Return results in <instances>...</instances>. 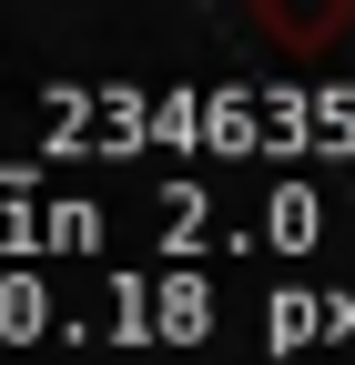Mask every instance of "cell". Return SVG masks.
<instances>
[{"instance_id":"cell-1","label":"cell","mask_w":355,"mask_h":365,"mask_svg":"<svg viewBox=\"0 0 355 365\" xmlns=\"http://www.w3.org/2000/svg\"><path fill=\"white\" fill-rule=\"evenodd\" d=\"M264 31H274V41H294V51H315V41H335L355 11H345V0H335V11H274V0H264V11H254Z\"/></svg>"}]
</instances>
